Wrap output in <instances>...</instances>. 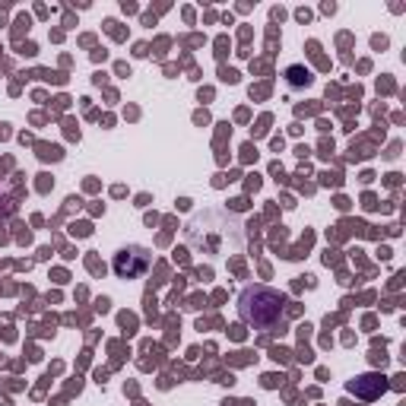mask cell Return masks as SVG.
<instances>
[{
    "instance_id": "1",
    "label": "cell",
    "mask_w": 406,
    "mask_h": 406,
    "mask_svg": "<svg viewBox=\"0 0 406 406\" xmlns=\"http://www.w3.org/2000/svg\"><path fill=\"white\" fill-rule=\"evenodd\" d=\"M283 305H286V295H279L276 289L267 286H248L238 295L241 321L251 324V327H261V330L276 327L279 317H283Z\"/></svg>"
},
{
    "instance_id": "2",
    "label": "cell",
    "mask_w": 406,
    "mask_h": 406,
    "mask_svg": "<svg viewBox=\"0 0 406 406\" xmlns=\"http://www.w3.org/2000/svg\"><path fill=\"white\" fill-rule=\"evenodd\" d=\"M150 263H152V257L146 248H124L114 254V273L121 279H140L150 270Z\"/></svg>"
},
{
    "instance_id": "3",
    "label": "cell",
    "mask_w": 406,
    "mask_h": 406,
    "mask_svg": "<svg viewBox=\"0 0 406 406\" xmlns=\"http://www.w3.org/2000/svg\"><path fill=\"white\" fill-rule=\"evenodd\" d=\"M384 391H387V378L384 375H362L355 381H349V394H355L362 400H378Z\"/></svg>"
}]
</instances>
